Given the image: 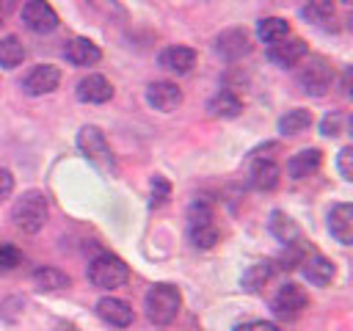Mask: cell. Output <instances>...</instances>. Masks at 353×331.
<instances>
[{
	"instance_id": "10",
	"label": "cell",
	"mask_w": 353,
	"mask_h": 331,
	"mask_svg": "<svg viewBox=\"0 0 353 331\" xmlns=\"http://www.w3.org/2000/svg\"><path fill=\"white\" fill-rule=\"evenodd\" d=\"M146 102L160 110V113H171L182 105V91L176 83H168V80H157L146 88Z\"/></svg>"
},
{
	"instance_id": "31",
	"label": "cell",
	"mask_w": 353,
	"mask_h": 331,
	"mask_svg": "<svg viewBox=\"0 0 353 331\" xmlns=\"http://www.w3.org/2000/svg\"><path fill=\"white\" fill-rule=\"evenodd\" d=\"M336 166H339V174H342V179H353V146H345L342 152H339V157H336Z\"/></svg>"
},
{
	"instance_id": "27",
	"label": "cell",
	"mask_w": 353,
	"mask_h": 331,
	"mask_svg": "<svg viewBox=\"0 0 353 331\" xmlns=\"http://www.w3.org/2000/svg\"><path fill=\"white\" fill-rule=\"evenodd\" d=\"M25 61V47L17 36H6L0 39V66L3 69H14Z\"/></svg>"
},
{
	"instance_id": "1",
	"label": "cell",
	"mask_w": 353,
	"mask_h": 331,
	"mask_svg": "<svg viewBox=\"0 0 353 331\" xmlns=\"http://www.w3.org/2000/svg\"><path fill=\"white\" fill-rule=\"evenodd\" d=\"M179 306H182V295L176 287L171 284H154L146 298H143V309H146V317L154 323V325H168L174 323V317L179 314Z\"/></svg>"
},
{
	"instance_id": "13",
	"label": "cell",
	"mask_w": 353,
	"mask_h": 331,
	"mask_svg": "<svg viewBox=\"0 0 353 331\" xmlns=\"http://www.w3.org/2000/svg\"><path fill=\"white\" fill-rule=\"evenodd\" d=\"M328 232L336 237V243L350 245L353 243V204L339 201L328 212Z\"/></svg>"
},
{
	"instance_id": "28",
	"label": "cell",
	"mask_w": 353,
	"mask_h": 331,
	"mask_svg": "<svg viewBox=\"0 0 353 331\" xmlns=\"http://www.w3.org/2000/svg\"><path fill=\"white\" fill-rule=\"evenodd\" d=\"M334 14H336L334 0H309V3L303 6V17H306L309 22H314V25H325V22H331Z\"/></svg>"
},
{
	"instance_id": "7",
	"label": "cell",
	"mask_w": 353,
	"mask_h": 331,
	"mask_svg": "<svg viewBox=\"0 0 353 331\" xmlns=\"http://www.w3.org/2000/svg\"><path fill=\"white\" fill-rule=\"evenodd\" d=\"M22 22L33 33H52L58 28V14L47 0H25Z\"/></svg>"
},
{
	"instance_id": "9",
	"label": "cell",
	"mask_w": 353,
	"mask_h": 331,
	"mask_svg": "<svg viewBox=\"0 0 353 331\" xmlns=\"http://www.w3.org/2000/svg\"><path fill=\"white\" fill-rule=\"evenodd\" d=\"M58 83H61V69L52 66V63H39V66H33V69L25 74L22 88H25V94H30V97H41V94L55 91Z\"/></svg>"
},
{
	"instance_id": "12",
	"label": "cell",
	"mask_w": 353,
	"mask_h": 331,
	"mask_svg": "<svg viewBox=\"0 0 353 331\" xmlns=\"http://www.w3.org/2000/svg\"><path fill=\"white\" fill-rule=\"evenodd\" d=\"M268 58L276 63V66H284V69H290V66H295L298 61H303L306 58V41L303 39H281V41H276V44H270L268 47Z\"/></svg>"
},
{
	"instance_id": "21",
	"label": "cell",
	"mask_w": 353,
	"mask_h": 331,
	"mask_svg": "<svg viewBox=\"0 0 353 331\" xmlns=\"http://www.w3.org/2000/svg\"><path fill=\"white\" fill-rule=\"evenodd\" d=\"M207 110H210L212 116H221V119H234V116L243 110V99H240L234 91L221 88L218 94H212V97H210Z\"/></svg>"
},
{
	"instance_id": "35",
	"label": "cell",
	"mask_w": 353,
	"mask_h": 331,
	"mask_svg": "<svg viewBox=\"0 0 353 331\" xmlns=\"http://www.w3.org/2000/svg\"><path fill=\"white\" fill-rule=\"evenodd\" d=\"M88 6H91L94 11H97V8H102V11H108V14H110V11H116L119 17H124V8H121L116 0H88ZM108 14H105V17H108Z\"/></svg>"
},
{
	"instance_id": "34",
	"label": "cell",
	"mask_w": 353,
	"mask_h": 331,
	"mask_svg": "<svg viewBox=\"0 0 353 331\" xmlns=\"http://www.w3.org/2000/svg\"><path fill=\"white\" fill-rule=\"evenodd\" d=\"M11 190H14V174L8 168H0V201L8 199Z\"/></svg>"
},
{
	"instance_id": "23",
	"label": "cell",
	"mask_w": 353,
	"mask_h": 331,
	"mask_svg": "<svg viewBox=\"0 0 353 331\" xmlns=\"http://www.w3.org/2000/svg\"><path fill=\"white\" fill-rule=\"evenodd\" d=\"M256 36H259L265 44H276V41H281V39L290 36V22L281 19V17H265V19H259V25H256Z\"/></svg>"
},
{
	"instance_id": "11",
	"label": "cell",
	"mask_w": 353,
	"mask_h": 331,
	"mask_svg": "<svg viewBox=\"0 0 353 331\" xmlns=\"http://www.w3.org/2000/svg\"><path fill=\"white\" fill-rule=\"evenodd\" d=\"M215 50H218V55H223L226 61H237V58H243V55L251 52V39H248V33H245L243 28H229V30H223V33L218 36Z\"/></svg>"
},
{
	"instance_id": "24",
	"label": "cell",
	"mask_w": 353,
	"mask_h": 331,
	"mask_svg": "<svg viewBox=\"0 0 353 331\" xmlns=\"http://www.w3.org/2000/svg\"><path fill=\"white\" fill-rule=\"evenodd\" d=\"M309 124H312V110L295 108V110H287V113L279 119V132H281V135H298V132H303Z\"/></svg>"
},
{
	"instance_id": "5",
	"label": "cell",
	"mask_w": 353,
	"mask_h": 331,
	"mask_svg": "<svg viewBox=\"0 0 353 331\" xmlns=\"http://www.w3.org/2000/svg\"><path fill=\"white\" fill-rule=\"evenodd\" d=\"M77 149L102 171H113V152L105 141V132L94 124H85L80 132H77Z\"/></svg>"
},
{
	"instance_id": "20",
	"label": "cell",
	"mask_w": 353,
	"mask_h": 331,
	"mask_svg": "<svg viewBox=\"0 0 353 331\" xmlns=\"http://www.w3.org/2000/svg\"><path fill=\"white\" fill-rule=\"evenodd\" d=\"M251 185L256 190H273L279 185V166L270 157H254V163H251Z\"/></svg>"
},
{
	"instance_id": "3",
	"label": "cell",
	"mask_w": 353,
	"mask_h": 331,
	"mask_svg": "<svg viewBox=\"0 0 353 331\" xmlns=\"http://www.w3.org/2000/svg\"><path fill=\"white\" fill-rule=\"evenodd\" d=\"M88 281L99 290H116L130 281V268L113 254H102L88 265Z\"/></svg>"
},
{
	"instance_id": "38",
	"label": "cell",
	"mask_w": 353,
	"mask_h": 331,
	"mask_svg": "<svg viewBox=\"0 0 353 331\" xmlns=\"http://www.w3.org/2000/svg\"><path fill=\"white\" fill-rule=\"evenodd\" d=\"M342 3H350V0H342Z\"/></svg>"
},
{
	"instance_id": "15",
	"label": "cell",
	"mask_w": 353,
	"mask_h": 331,
	"mask_svg": "<svg viewBox=\"0 0 353 331\" xmlns=\"http://www.w3.org/2000/svg\"><path fill=\"white\" fill-rule=\"evenodd\" d=\"M157 63H160L163 69H168V72L185 74V72H190V69H193V63H196V50L182 47V44H171V47L160 50Z\"/></svg>"
},
{
	"instance_id": "2",
	"label": "cell",
	"mask_w": 353,
	"mask_h": 331,
	"mask_svg": "<svg viewBox=\"0 0 353 331\" xmlns=\"http://www.w3.org/2000/svg\"><path fill=\"white\" fill-rule=\"evenodd\" d=\"M11 218H14V223H17L22 232L36 234V232L44 226V221H47V196H44L41 190H28V193H22V196L17 199V204H14V210H11Z\"/></svg>"
},
{
	"instance_id": "26",
	"label": "cell",
	"mask_w": 353,
	"mask_h": 331,
	"mask_svg": "<svg viewBox=\"0 0 353 331\" xmlns=\"http://www.w3.org/2000/svg\"><path fill=\"white\" fill-rule=\"evenodd\" d=\"M33 284L39 290H61V287H69V276L58 268H36L33 270Z\"/></svg>"
},
{
	"instance_id": "14",
	"label": "cell",
	"mask_w": 353,
	"mask_h": 331,
	"mask_svg": "<svg viewBox=\"0 0 353 331\" xmlns=\"http://www.w3.org/2000/svg\"><path fill=\"white\" fill-rule=\"evenodd\" d=\"M63 55L72 66H94L99 58H102V50L91 41V39H83V36H74L63 44Z\"/></svg>"
},
{
	"instance_id": "4",
	"label": "cell",
	"mask_w": 353,
	"mask_h": 331,
	"mask_svg": "<svg viewBox=\"0 0 353 331\" xmlns=\"http://www.w3.org/2000/svg\"><path fill=\"white\" fill-rule=\"evenodd\" d=\"M188 234L196 248H212L221 237V229L212 221V210L207 201H193L188 210Z\"/></svg>"
},
{
	"instance_id": "22",
	"label": "cell",
	"mask_w": 353,
	"mask_h": 331,
	"mask_svg": "<svg viewBox=\"0 0 353 331\" xmlns=\"http://www.w3.org/2000/svg\"><path fill=\"white\" fill-rule=\"evenodd\" d=\"M268 226H270L273 237H276L279 243H284V245H295V243H298V237H301L298 223H295L287 212H281V210H273V212H270Z\"/></svg>"
},
{
	"instance_id": "39",
	"label": "cell",
	"mask_w": 353,
	"mask_h": 331,
	"mask_svg": "<svg viewBox=\"0 0 353 331\" xmlns=\"http://www.w3.org/2000/svg\"><path fill=\"white\" fill-rule=\"evenodd\" d=\"M0 25H3V22H0Z\"/></svg>"
},
{
	"instance_id": "33",
	"label": "cell",
	"mask_w": 353,
	"mask_h": 331,
	"mask_svg": "<svg viewBox=\"0 0 353 331\" xmlns=\"http://www.w3.org/2000/svg\"><path fill=\"white\" fill-rule=\"evenodd\" d=\"M234 331H281V328L276 323H268V320H248V323L234 325Z\"/></svg>"
},
{
	"instance_id": "19",
	"label": "cell",
	"mask_w": 353,
	"mask_h": 331,
	"mask_svg": "<svg viewBox=\"0 0 353 331\" xmlns=\"http://www.w3.org/2000/svg\"><path fill=\"white\" fill-rule=\"evenodd\" d=\"M320 168V149H301L287 160V174L292 179H306Z\"/></svg>"
},
{
	"instance_id": "30",
	"label": "cell",
	"mask_w": 353,
	"mask_h": 331,
	"mask_svg": "<svg viewBox=\"0 0 353 331\" xmlns=\"http://www.w3.org/2000/svg\"><path fill=\"white\" fill-rule=\"evenodd\" d=\"M19 262H22V251L14 248V245H8V243H0V273L14 270Z\"/></svg>"
},
{
	"instance_id": "29",
	"label": "cell",
	"mask_w": 353,
	"mask_h": 331,
	"mask_svg": "<svg viewBox=\"0 0 353 331\" xmlns=\"http://www.w3.org/2000/svg\"><path fill=\"white\" fill-rule=\"evenodd\" d=\"M168 196H171V182L165 177H154L152 179V199H149V204L152 207H163L168 201Z\"/></svg>"
},
{
	"instance_id": "6",
	"label": "cell",
	"mask_w": 353,
	"mask_h": 331,
	"mask_svg": "<svg viewBox=\"0 0 353 331\" xmlns=\"http://www.w3.org/2000/svg\"><path fill=\"white\" fill-rule=\"evenodd\" d=\"M298 83H301V88H303L306 94L323 97V94L331 88V83H334V66H331L325 58L312 55V58L303 63V69L298 72Z\"/></svg>"
},
{
	"instance_id": "17",
	"label": "cell",
	"mask_w": 353,
	"mask_h": 331,
	"mask_svg": "<svg viewBox=\"0 0 353 331\" xmlns=\"http://www.w3.org/2000/svg\"><path fill=\"white\" fill-rule=\"evenodd\" d=\"M97 314H99L105 323L116 325V328H127V325L132 323V309H130V303L121 301V298H113V295H108V298H102V301L97 303Z\"/></svg>"
},
{
	"instance_id": "8",
	"label": "cell",
	"mask_w": 353,
	"mask_h": 331,
	"mask_svg": "<svg viewBox=\"0 0 353 331\" xmlns=\"http://www.w3.org/2000/svg\"><path fill=\"white\" fill-rule=\"evenodd\" d=\"M306 303H309V298H306L303 287H298V284H284V287L276 292V298H273V314L281 317V320H295V317L306 309Z\"/></svg>"
},
{
	"instance_id": "36",
	"label": "cell",
	"mask_w": 353,
	"mask_h": 331,
	"mask_svg": "<svg viewBox=\"0 0 353 331\" xmlns=\"http://www.w3.org/2000/svg\"><path fill=\"white\" fill-rule=\"evenodd\" d=\"M0 8H3V11H11V8H14V0H0Z\"/></svg>"
},
{
	"instance_id": "37",
	"label": "cell",
	"mask_w": 353,
	"mask_h": 331,
	"mask_svg": "<svg viewBox=\"0 0 353 331\" xmlns=\"http://www.w3.org/2000/svg\"><path fill=\"white\" fill-rule=\"evenodd\" d=\"M58 331H77V328H74V325H61Z\"/></svg>"
},
{
	"instance_id": "16",
	"label": "cell",
	"mask_w": 353,
	"mask_h": 331,
	"mask_svg": "<svg viewBox=\"0 0 353 331\" xmlns=\"http://www.w3.org/2000/svg\"><path fill=\"white\" fill-rule=\"evenodd\" d=\"M113 97V86L102 77V74H88L77 83V99L88 102V105H102Z\"/></svg>"
},
{
	"instance_id": "32",
	"label": "cell",
	"mask_w": 353,
	"mask_h": 331,
	"mask_svg": "<svg viewBox=\"0 0 353 331\" xmlns=\"http://www.w3.org/2000/svg\"><path fill=\"white\" fill-rule=\"evenodd\" d=\"M320 130H323V135H339L342 132V113H336V110H331L323 121H320Z\"/></svg>"
},
{
	"instance_id": "25",
	"label": "cell",
	"mask_w": 353,
	"mask_h": 331,
	"mask_svg": "<svg viewBox=\"0 0 353 331\" xmlns=\"http://www.w3.org/2000/svg\"><path fill=\"white\" fill-rule=\"evenodd\" d=\"M270 276H273V262H256V265H251V268L243 273V290L259 292V290L268 284Z\"/></svg>"
},
{
	"instance_id": "18",
	"label": "cell",
	"mask_w": 353,
	"mask_h": 331,
	"mask_svg": "<svg viewBox=\"0 0 353 331\" xmlns=\"http://www.w3.org/2000/svg\"><path fill=\"white\" fill-rule=\"evenodd\" d=\"M301 265H303V276H306L309 284H314V287H325V284H331V279H334V273H336L334 262L325 259L323 254H314V257L303 259Z\"/></svg>"
}]
</instances>
